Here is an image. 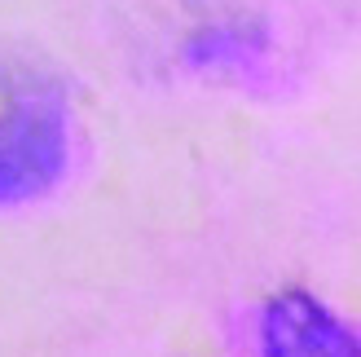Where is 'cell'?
Returning a JSON list of instances; mask_svg holds the SVG:
<instances>
[{
  "label": "cell",
  "instance_id": "7a4b0ae2",
  "mask_svg": "<svg viewBox=\"0 0 361 357\" xmlns=\"http://www.w3.org/2000/svg\"><path fill=\"white\" fill-rule=\"evenodd\" d=\"M44 164V137L40 133H13L0 141V176H23Z\"/></svg>",
  "mask_w": 361,
  "mask_h": 357
},
{
  "label": "cell",
  "instance_id": "6da1fadb",
  "mask_svg": "<svg viewBox=\"0 0 361 357\" xmlns=\"http://www.w3.org/2000/svg\"><path fill=\"white\" fill-rule=\"evenodd\" d=\"M264 357H361V340L309 296H278L264 313Z\"/></svg>",
  "mask_w": 361,
  "mask_h": 357
}]
</instances>
